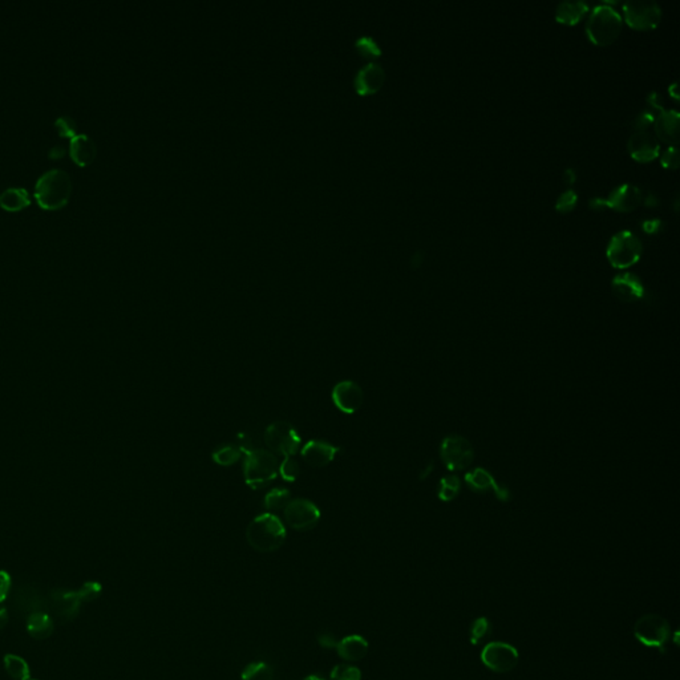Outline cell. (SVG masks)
I'll return each instance as SVG.
<instances>
[{
    "label": "cell",
    "mask_w": 680,
    "mask_h": 680,
    "mask_svg": "<svg viewBox=\"0 0 680 680\" xmlns=\"http://www.w3.org/2000/svg\"><path fill=\"white\" fill-rule=\"evenodd\" d=\"M246 541L259 553H273L286 541V528L277 516L265 513L249 524Z\"/></svg>",
    "instance_id": "6da1fadb"
},
{
    "label": "cell",
    "mask_w": 680,
    "mask_h": 680,
    "mask_svg": "<svg viewBox=\"0 0 680 680\" xmlns=\"http://www.w3.org/2000/svg\"><path fill=\"white\" fill-rule=\"evenodd\" d=\"M72 194L70 174L61 169H51L39 177L35 186L37 204L47 210H58L68 204Z\"/></svg>",
    "instance_id": "7a4b0ae2"
},
{
    "label": "cell",
    "mask_w": 680,
    "mask_h": 680,
    "mask_svg": "<svg viewBox=\"0 0 680 680\" xmlns=\"http://www.w3.org/2000/svg\"><path fill=\"white\" fill-rule=\"evenodd\" d=\"M622 16L607 4L594 8L586 24L588 39L597 46H609L622 31Z\"/></svg>",
    "instance_id": "3957f363"
},
{
    "label": "cell",
    "mask_w": 680,
    "mask_h": 680,
    "mask_svg": "<svg viewBox=\"0 0 680 680\" xmlns=\"http://www.w3.org/2000/svg\"><path fill=\"white\" fill-rule=\"evenodd\" d=\"M279 472V462L273 452L255 450L246 455L243 462L245 483L253 489H262L270 484Z\"/></svg>",
    "instance_id": "277c9868"
},
{
    "label": "cell",
    "mask_w": 680,
    "mask_h": 680,
    "mask_svg": "<svg viewBox=\"0 0 680 680\" xmlns=\"http://www.w3.org/2000/svg\"><path fill=\"white\" fill-rule=\"evenodd\" d=\"M634 636L641 645L664 654L671 641V626L657 614H645L635 622Z\"/></svg>",
    "instance_id": "5b68a950"
},
{
    "label": "cell",
    "mask_w": 680,
    "mask_h": 680,
    "mask_svg": "<svg viewBox=\"0 0 680 680\" xmlns=\"http://www.w3.org/2000/svg\"><path fill=\"white\" fill-rule=\"evenodd\" d=\"M643 252L641 240L631 231L623 230L611 238L607 246V259L617 268H627L634 265Z\"/></svg>",
    "instance_id": "8992f818"
},
{
    "label": "cell",
    "mask_w": 680,
    "mask_h": 680,
    "mask_svg": "<svg viewBox=\"0 0 680 680\" xmlns=\"http://www.w3.org/2000/svg\"><path fill=\"white\" fill-rule=\"evenodd\" d=\"M264 440L267 448L283 457H292L300 450L302 440L297 429L286 421H276L266 428Z\"/></svg>",
    "instance_id": "52a82bcc"
},
{
    "label": "cell",
    "mask_w": 680,
    "mask_h": 680,
    "mask_svg": "<svg viewBox=\"0 0 680 680\" xmlns=\"http://www.w3.org/2000/svg\"><path fill=\"white\" fill-rule=\"evenodd\" d=\"M440 457L448 471L460 472L472 465L474 450L466 438L460 435H450L441 443Z\"/></svg>",
    "instance_id": "ba28073f"
},
{
    "label": "cell",
    "mask_w": 680,
    "mask_h": 680,
    "mask_svg": "<svg viewBox=\"0 0 680 680\" xmlns=\"http://www.w3.org/2000/svg\"><path fill=\"white\" fill-rule=\"evenodd\" d=\"M481 662L485 667L496 674H507L517 667L519 654L517 648L505 642H490L481 651Z\"/></svg>",
    "instance_id": "9c48e42d"
},
{
    "label": "cell",
    "mask_w": 680,
    "mask_h": 680,
    "mask_svg": "<svg viewBox=\"0 0 680 680\" xmlns=\"http://www.w3.org/2000/svg\"><path fill=\"white\" fill-rule=\"evenodd\" d=\"M626 22L635 30H653L662 19V8L653 0H630L623 4Z\"/></svg>",
    "instance_id": "30bf717a"
},
{
    "label": "cell",
    "mask_w": 680,
    "mask_h": 680,
    "mask_svg": "<svg viewBox=\"0 0 680 680\" xmlns=\"http://www.w3.org/2000/svg\"><path fill=\"white\" fill-rule=\"evenodd\" d=\"M283 514L288 526L298 531H311L321 519V510L306 498L291 500Z\"/></svg>",
    "instance_id": "8fae6325"
},
{
    "label": "cell",
    "mask_w": 680,
    "mask_h": 680,
    "mask_svg": "<svg viewBox=\"0 0 680 680\" xmlns=\"http://www.w3.org/2000/svg\"><path fill=\"white\" fill-rule=\"evenodd\" d=\"M81 600L78 591L56 588L52 590L48 598L49 611L54 612L61 622H68L78 617Z\"/></svg>",
    "instance_id": "7c38bea8"
},
{
    "label": "cell",
    "mask_w": 680,
    "mask_h": 680,
    "mask_svg": "<svg viewBox=\"0 0 680 680\" xmlns=\"http://www.w3.org/2000/svg\"><path fill=\"white\" fill-rule=\"evenodd\" d=\"M335 407L347 415L358 412L363 404L364 393L358 383L345 381L338 383L331 393Z\"/></svg>",
    "instance_id": "4fadbf2b"
},
{
    "label": "cell",
    "mask_w": 680,
    "mask_h": 680,
    "mask_svg": "<svg viewBox=\"0 0 680 680\" xmlns=\"http://www.w3.org/2000/svg\"><path fill=\"white\" fill-rule=\"evenodd\" d=\"M465 483L469 489L476 493H488L492 492L497 500L507 502L512 498V493L507 486L500 485L492 473L488 472L484 468H476L465 474Z\"/></svg>",
    "instance_id": "5bb4252c"
},
{
    "label": "cell",
    "mask_w": 680,
    "mask_h": 680,
    "mask_svg": "<svg viewBox=\"0 0 680 680\" xmlns=\"http://www.w3.org/2000/svg\"><path fill=\"white\" fill-rule=\"evenodd\" d=\"M627 149L630 156L639 162H650L655 160L660 152V145L651 133L647 130L642 132H634L629 142H627Z\"/></svg>",
    "instance_id": "9a60e30c"
},
{
    "label": "cell",
    "mask_w": 680,
    "mask_h": 680,
    "mask_svg": "<svg viewBox=\"0 0 680 680\" xmlns=\"http://www.w3.org/2000/svg\"><path fill=\"white\" fill-rule=\"evenodd\" d=\"M611 288L614 295L624 303H634L645 298V286L642 280L633 273L618 274L612 279Z\"/></svg>",
    "instance_id": "2e32d148"
},
{
    "label": "cell",
    "mask_w": 680,
    "mask_h": 680,
    "mask_svg": "<svg viewBox=\"0 0 680 680\" xmlns=\"http://www.w3.org/2000/svg\"><path fill=\"white\" fill-rule=\"evenodd\" d=\"M339 450L330 443L311 440L303 445L300 456L312 468H324L334 462Z\"/></svg>",
    "instance_id": "e0dca14e"
},
{
    "label": "cell",
    "mask_w": 680,
    "mask_h": 680,
    "mask_svg": "<svg viewBox=\"0 0 680 680\" xmlns=\"http://www.w3.org/2000/svg\"><path fill=\"white\" fill-rule=\"evenodd\" d=\"M642 190L631 184L621 185L617 187L609 198H605L606 208L615 209L618 211H633L642 204Z\"/></svg>",
    "instance_id": "ac0fdd59"
},
{
    "label": "cell",
    "mask_w": 680,
    "mask_h": 680,
    "mask_svg": "<svg viewBox=\"0 0 680 680\" xmlns=\"http://www.w3.org/2000/svg\"><path fill=\"white\" fill-rule=\"evenodd\" d=\"M679 112L675 109H663L654 120L657 137L672 147L679 142Z\"/></svg>",
    "instance_id": "d6986e66"
},
{
    "label": "cell",
    "mask_w": 680,
    "mask_h": 680,
    "mask_svg": "<svg viewBox=\"0 0 680 680\" xmlns=\"http://www.w3.org/2000/svg\"><path fill=\"white\" fill-rule=\"evenodd\" d=\"M385 79V72L381 64L369 63L355 75L354 85L359 94H369L381 89Z\"/></svg>",
    "instance_id": "ffe728a7"
},
{
    "label": "cell",
    "mask_w": 680,
    "mask_h": 680,
    "mask_svg": "<svg viewBox=\"0 0 680 680\" xmlns=\"http://www.w3.org/2000/svg\"><path fill=\"white\" fill-rule=\"evenodd\" d=\"M15 606L19 612L27 614V618L35 612H49L48 600L31 586H23L16 591Z\"/></svg>",
    "instance_id": "44dd1931"
},
{
    "label": "cell",
    "mask_w": 680,
    "mask_h": 680,
    "mask_svg": "<svg viewBox=\"0 0 680 680\" xmlns=\"http://www.w3.org/2000/svg\"><path fill=\"white\" fill-rule=\"evenodd\" d=\"M369 642L361 635H348L340 639L336 645V653L346 662H359L369 654Z\"/></svg>",
    "instance_id": "7402d4cb"
},
{
    "label": "cell",
    "mask_w": 680,
    "mask_h": 680,
    "mask_svg": "<svg viewBox=\"0 0 680 680\" xmlns=\"http://www.w3.org/2000/svg\"><path fill=\"white\" fill-rule=\"evenodd\" d=\"M70 153L72 160L80 166H87L96 157V144L87 135H76L70 139Z\"/></svg>",
    "instance_id": "603a6c76"
},
{
    "label": "cell",
    "mask_w": 680,
    "mask_h": 680,
    "mask_svg": "<svg viewBox=\"0 0 680 680\" xmlns=\"http://www.w3.org/2000/svg\"><path fill=\"white\" fill-rule=\"evenodd\" d=\"M588 11V6L583 1H562L555 10V19L560 23L574 25Z\"/></svg>",
    "instance_id": "cb8c5ba5"
},
{
    "label": "cell",
    "mask_w": 680,
    "mask_h": 680,
    "mask_svg": "<svg viewBox=\"0 0 680 680\" xmlns=\"http://www.w3.org/2000/svg\"><path fill=\"white\" fill-rule=\"evenodd\" d=\"M28 634L35 639H47L54 633V621L49 612H35L27 618Z\"/></svg>",
    "instance_id": "d4e9b609"
},
{
    "label": "cell",
    "mask_w": 680,
    "mask_h": 680,
    "mask_svg": "<svg viewBox=\"0 0 680 680\" xmlns=\"http://www.w3.org/2000/svg\"><path fill=\"white\" fill-rule=\"evenodd\" d=\"M30 202V194L24 187H8L0 194V206L7 211H19Z\"/></svg>",
    "instance_id": "484cf974"
},
{
    "label": "cell",
    "mask_w": 680,
    "mask_h": 680,
    "mask_svg": "<svg viewBox=\"0 0 680 680\" xmlns=\"http://www.w3.org/2000/svg\"><path fill=\"white\" fill-rule=\"evenodd\" d=\"M241 680H274V669L266 662H252L242 669Z\"/></svg>",
    "instance_id": "4316f807"
},
{
    "label": "cell",
    "mask_w": 680,
    "mask_h": 680,
    "mask_svg": "<svg viewBox=\"0 0 680 680\" xmlns=\"http://www.w3.org/2000/svg\"><path fill=\"white\" fill-rule=\"evenodd\" d=\"M4 667L15 680H30V666L23 657L8 654L4 657Z\"/></svg>",
    "instance_id": "83f0119b"
},
{
    "label": "cell",
    "mask_w": 680,
    "mask_h": 680,
    "mask_svg": "<svg viewBox=\"0 0 680 680\" xmlns=\"http://www.w3.org/2000/svg\"><path fill=\"white\" fill-rule=\"evenodd\" d=\"M462 489V481L456 474H450L441 478L438 486V496L444 502H450L459 496Z\"/></svg>",
    "instance_id": "f1b7e54d"
},
{
    "label": "cell",
    "mask_w": 680,
    "mask_h": 680,
    "mask_svg": "<svg viewBox=\"0 0 680 680\" xmlns=\"http://www.w3.org/2000/svg\"><path fill=\"white\" fill-rule=\"evenodd\" d=\"M211 457H213L214 462L218 464V465L230 466L242 457V450L237 445L226 444V445L219 447L218 450H214Z\"/></svg>",
    "instance_id": "f546056e"
},
{
    "label": "cell",
    "mask_w": 680,
    "mask_h": 680,
    "mask_svg": "<svg viewBox=\"0 0 680 680\" xmlns=\"http://www.w3.org/2000/svg\"><path fill=\"white\" fill-rule=\"evenodd\" d=\"M290 501H291V495L288 489L276 488L266 495L265 507L270 512L285 510V507H288Z\"/></svg>",
    "instance_id": "4dcf8cb0"
},
{
    "label": "cell",
    "mask_w": 680,
    "mask_h": 680,
    "mask_svg": "<svg viewBox=\"0 0 680 680\" xmlns=\"http://www.w3.org/2000/svg\"><path fill=\"white\" fill-rule=\"evenodd\" d=\"M492 634V622L486 617L474 619L469 630V641L473 645H480L485 638Z\"/></svg>",
    "instance_id": "1f68e13d"
},
{
    "label": "cell",
    "mask_w": 680,
    "mask_h": 680,
    "mask_svg": "<svg viewBox=\"0 0 680 680\" xmlns=\"http://www.w3.org/2000/svg\"><path fill=\"white\" fill-rule=\"evenodd\" d=\"M330 680H361V671L355 666L340 663L331 669Z\"/></svg>",
    "instance_id": "d6a6232c"
},
{
    "label": "cell",
    "mask_w": 680,
    "mask_h": 680,
    "mask_svg": "<svg viewBox=\"0 0 680 680\" xmlns=\"http://www.w3.org/2000/svg\"><path fill=\"white\" fill-rule=\"evenodd\" d=\"M279 474L282 478L288 483H294L300 474L299 464L292 457H285L283 462L279 464Z\"/></svg>",
    "instance_id": "836d02e7"
},
{
    "label": "cell",
    "mask_w": 680,
    "mask_h": 680,
    "mask_svg": "<svg viewBox=\"0 0 680 680\" xmlns=\"http://www.w3.org/2000/svg\"><path fill=\"white\" fill-rule=\"evenodd\" d=\"M355 47L358 48L359 52L363 54L364 56L369 58H378L381 56V49L379 44L371 37V36H361L355 42Z\"/></svg>",
    "instance_id": "e575fe53"
},
{
    "label": "cell",
    "mask_w": 680,
    "mask_h": 680,
    "mask_svg": "<svg viewBox=\"0 0 680 680\" xmlns=\"http://www.w3.org/2000/svg\"><path fill=\"white\" fill-rule=\"evenodd\" d=\"M101 593H103V588L99 582H87L78 591L81 602H87V603L97 600L101 595Z\"/></svg>",
    "instance_id": "d590c367"
},
{
    "label": "cell",
    "mask_w": 680,
    "mask_h": 680,
    "mask_svg": "<svg viewBox=\"0 0 680 680\" xmlns=\"http://www.w3.org/2000/svg\"><path fill=\"white\" fill-rule=\"evenodd\" d=\"M55 128L61 137H75L76 136V123L70 116H61L55 121Z\"/></svg>",
    "instance_id": "8d00e7d4"
},
{
    "label": "cell",
    "mask_w": 680,
    "mask_h": 680,
    "mask_svg": "<svg viewBox=\"0 0 680 680\" xmlns=\"http://www.w3.org/2000/svg\"><path fill=\"white\" fill-rule=\"evenodd\" d=\"M655 116H657V113L654 111H651L650 108H645L643 111H641L633 121V128H634L635 132L647 130V128L654 124Z\"/></svg>",
    "instance_id": "74e56055"
},
{
    "label": "cell",
    "mask_w": 680,
    "mask_h": 680,
    "mask_svg": "<svg viewBox=\"0 0 680 680\" xmlns=\"http://www.w3.org/2000/svg\"><path fill=\"white\" fill-rule=\"evenodd\" d=\"M578 202V196L574 190H566L561 196L558 197L555 209L561 213H569L576 208Z\"/></svg>",
    "instance_id": "f35d334b"
},
{
    "label": "cell",
    "mask_w": 680,
    "mask_h": 680,
    "mask_svg": "<svg viewBox=\"0 0 680 680\" xmlns=\"http://www.w3.org/2000/svg\"><path fill=\"white\" fill-rule=\"evenodd\" d=\"M662 165L664 168H669V169H678L679 166V153H678V148L676 147H669V149L666 150L663 154H662Z\"/></svg>",
    "instance_id": "ab89813d"
},
{
    "label": "cell",
    "mask_w": 680,
    "mask_h": 680,
    "mask_svg": "<svg viewBox=\"0 0 680 680\" xmlns=\"http://www.w3.org/2000/svg\"><path fill=\"white\" fill-rule=\"evenodd\" d=\"M10 590H11V576L7 571L0 570V603L7 600Z\"/></svg>",
    "instance_id": "60d3db41"
},
{
    "label": "cell",
    "mask_w": 680,
    "mask_h": 680,
    "mask_svg": "<svg viewBox=\"0 0 680 680\" xmlns=\"http://www.w3.org/2000/svg\"><path fill=\"white\" fill-rule=\"evenodd\" d=\"M647 104H648V108L651 111H654L655 113H659L664 109V105H663V99L662 96L657 92H651L648 96H647Z\"/></svg>",
    "instance_id": "b9f144b4"
},
{
    "label": "cell",
    "mask_w": 680,
    "mask_h": 680,
    "mask_svg": "<svg viewBox=\"0 0 680 680\" xmlns=\"http://www.w3.org/2000/svg\"><path fill=\"white\" fill-rule=\"evenodd\" d=\"M338 642L339 641L336 639V636L330 634V633H322V634L318 635V643L326 650H335L336 645H338Z\"/></svg>",
    "instance_id": "7bdbcfd3"
},
{
    "label": "cell",
    "mask_w": 680,
    "mask_h": 680,
    "mask_svg": "<svg viewBox=\"0 0 680 680\" xmlns=\"http://www.w3.org/2000/svg\"><path fill=\"white\" fill-rule=\"evenodd\" d=\"M663 228V222L660 219H645L642 222V229L648 234H657Z\"/></svg>",
    "instance_id": "ee69618b"
},
{
    "label": "cell",
    "mask_w": 680,
    "mask_h": 680,
    "mask_svg": "<svg viewBox=\"0 0 680 680\" xmlns=\"http://www.w3.org/2000/svg\"><path fill=\"white\" fill-rule=\"evenodd\" d=\"M48 156H49L51 159H54V160H58V159H61V157L66 156V148H64L63 145H56V147H54V148L49 149Z\"/></svg>",
    "instance_id": "f6af8a7d"
},
{
    "label": "cell",
    "mask_w": 680,
    "mask_h": 680,
    "mask_svg": "<svg viewBox=\"0 0 680 680\" xmlns=\"http://www.w3.org/2000/svg\"><path fill=\"white\" fill-rule=\"evenodd\" d=\"M642 202H645V206H650V208H653V206H657V204H659V199H657V196H655V194H653V193H648V194H647V197H645V198H643V199H642Z\"/></svg>",
    "instance_id": "bcb514c9"
},
{
    "label": "cell",
    "mask_w": 680,
    "mask_h": 680,
    "mask_svg": "<svg viewBox=\"0 0 680 680\" xmlns=\"http://www.w3.org/2000/svg\"><path fill=\"white\" fill-rule=\"evenodd\" d=\"M576 172L573 169H566L565 173H564V180L567 185L574 184L576 183Z\"/></svg>",
    "instance_id": "7dc6e473"
},
{
    "label": "cell",
    "mask_w": 680,
    "mask_h": 680,
    "mask_svg": "<svg viewBox=\"0 0 680 680\" xmlns=\"http://www.w3.org/2000/svg\"><path fill=\"white\" fill-rule=\"evenodd\" d=\"M7 623H8V612L4 609H0V630L6 627Z\"/></svg>",
    "instance_id": "c3c4849f"
},
{
    "label": "cell",
    "mask_w": 680,
    "mask_h": 680,
    "mask_svg": "<svg viewBox=\"0 0 680 680\" xmlns=\"http://www.w3.org/2000/svg\"><path fill=\"white\" fill-rule=\"evenodd\" d=\"M669 96H672L675 100L679 99V93H678V82H672L669 85Z\"/></svg>",
    "instance_id": "681fc988"
},
{
    "label": "cell",
    "mask_w": 680,
    "mask_h": 680,
    "mask_svg": "<svg viewBox=\"0 0 680 680\" xmlns=\"http://www.w3.org/2000/svg\"><path fill=\"white\" fill-rule=\"evenodd\" d=\"M412 261H414L415 266H419L421 264V261H423V256L420 255V253H416L415 255H414V258H412Z\"/></svg>",
    "instance_id": "f907efd6"
},
{
    "label": "cell",
    "mask_w": 680,
    "mask_h": 680,
    "mask_svg": "<svg viewBox=\"0 0 680 680\" xmlns=\"http://www.w3.org/2000/svg\"><path fill=\"white\" fill-rule=\"evenodd\" d=\"M303 680H326V679H324V678H322V676H319V675H316V674H312V675H309V676H306V678H304V679Z\"/></svg>",
    "instance_id": "816d5d0a"
},
{
    "label": "cell",
    "mask_w": 680,
    "mask_h": 680,
    "mask_svg": "<svg viewBox=\"0 0 680 680\" xmlns=\"http://www.w3.org/2000/svg\"><path fill=\"white\" fill-rule=\"evenodd\" d=\"M30 680H36V679H30Z\"/></svg>",
    "instance_id": "f5cc1de1"
}]
</instances>
